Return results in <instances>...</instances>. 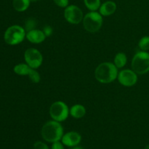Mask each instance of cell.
<instances>
[{
	"label": "cell",
	"mask_w": 149,
	"mask_h": 149,
	"mask_svg": "<svg viewBox=\"0 0 149 149\" xmlns=\"http://www.w3.org/2000/svg\"><path fill=\"white\" fill-rule=\"evenodd\" d=\"M132 70L137 74L142 75L149 71V53L146 51L138 52L134 55L131 63Z\"/></svg>",
	"instance_id": "3957f363"
},
{
	"label": "cell",
	"mask_w": 149,
	"mask_h": 149,
	"mask_svg": "<svg viewBox=\"0 0 149 149\" xmlns=\"http://www.w3.org/2000/svg\"><path fill=\"white\" fill-rule=\"evenodd\" d=\"M127 62V58L123 52H119L115 56L113 60V63L117 67V68H122L125 66Z\"/></svg>",
	"instance_id": "2e32d148"
},
{
	"label": "cell",
	"mask_w": 149,
	"mask_h": 149,
	"mask_svg": "<svg viewBox=\"0 0 149 149\" xmlns=\"http://www.w3.org/2000/svg\"><path fill=\"white\" fill-rule=\"evenodd\" d=\"M70 114L75 119L82 118L86 113V109L84 106L80 104H76L70 109Z\"/></svg>",
	"instance_id": "4fadbf2b"
},
{
	"label": "cell",
	"mask_w": 149,
	"mask_h": 149,
	"mask_svg": "<svg viewBox=\"0 0 149 149\" xmlns=\"http://www.w3.org/2000/svg\"><path fill=\"white\" fill-rule=\"evenodd\" d=\"M116 10V4L113 1H106L103 3L99 8L100 15L102 16H109L113 14Z\"/></svg>",
	"instance_id": "7c38bea8"
},
{
	"label": "cell",
	"mask_w": 149,
	"mask_h": 149,
	"mask_svg": "<svg viewBox=\"0 0 149 149\" xmlns=\"http://www.w3.org/2000/svg\"><path fill=\"white\" fill-rule=\"evenodd\" d=\"M26 37L30 42L33 44H39L45 40L46 36L44 33L43 31L33 29L26 33Z\"/></svg>",
	"instance_id": "8fae6325"
},
{
	"label": "cell",
	"mask_w": 149,
	"mask_h": 149,
	"mask_svg": "<svg viewBox=\"0 0 149 149\" xmlns=\"http://www.w3.org/2000/svg\"><path fill=\"white\" fill-rule=\"evenodd\" d=\"M140 49L142 51L149 50V36H143L141 39L138 43Z\"/></svg>",
	"instance_id": "ac0fdd59"
},
{
	"label": "cell",
	"mask_w": 149,
	"mask_h": 149,
	"mask_svg": "<svg viewBox=\"0 0 149 149\" xmlns=\"http://www.w3.org/2000/svg\"><path fill=\"white\" fill-rule=\"evenodd\" d=\"M63 135V128L57 121H49L42 128V136L45 141L49 143L60 141Z\"/></svg>",
	"instance_id": "7a4b0ae2"
},
{
	"label": "cell",
	"mask_w": 149,
	"mask_h": 149,
	"mask_svg": "<svg viewBox=\"0 0 149 149\" xmlns=\"http://www.w3.org/2000/svg\"><path fill=\"white\" fill-rule=\"evenodd\" d=\"M119 83L125 87H132L137 83L138 75L133 70L125 69L118 74Z\"/></svg>",
	"instance_id": "9c48e42d"
},
{
	"label": "cell",
	"mask_w": 149,
	"mask_h": 149,
	"mask_svg": "<svg viewBox=\"0 0 149 149\" xmlns=\"http://www.w3.org/2000/svg\"><path fill=\"white\" fill-rule=\"evenodd\" d=\"M63 144L68 147H74L78 146L81 141V136L77 132H69L62 137Z\"/></svg>",
	"instance_id": "30bf717a"
},
{
	"label": "cell",
	"mask_w": 149,
	"mask_h": 149,
	"mask_svg": "<svg viewBox=\"0 0 149 149\" xmlns=\"http://www.w3.org/2000/svg\"><path fill=\"white\" fill-rule=\"evenodd\" d=\"M84 3L90 11H97L101 5L100 0H84Z\"/></svg>",
	"instance_id": "e0dca14e"
},
{
	"label": "cell",
	"mask_w": 149,
	"mask_h": 149,
	"mask_svg": "<svg viewBox=\"0 0 149 149\" xmlns=\"http://www.w3.org/2000/svg\"><path fill=\"white\" fill-rule=\"evenodd\" d=\"M54 3L56 4L57 6L60 7H63V8H65L69 5V1L68 0H53Z\"/></svg>",
	"instance_id": "44dd1931"
},
{
	"label": "cell",
	"mask_w": 149,
	"mask_h": 149,
	"mask_svg": "<svg viewBox=\"0 0 149 149\" xmlns=\"http://www.w3.org/2000/svg\"><path fill=\"white\" fill-rule=\"evenodd\" d=\"M25 61L31 68H38L42 63L43 57L42 53L35 48H29L24 53Z\"/></svg>",
	"instance_id": "52a82bcc"
},
{
	"label": "cell",
	"mask_w": 149,
	"mask_h": 149,
	"mask_svg": "<svg viewBox=\"0 0 149 149\" xmlns=\"http://www.w3.org/2000/svg\"><path fill=\"white\" fill-rule=\"evenodd\" d=\"M43 32L45 34V36H49L52 35V29L51 26H46L44 27V29H43Z\"/></svg>",
	"instance_id": "603a6c76"
},
{
	"label": "cell",
	"mask_w": 149,
	"mask_h": 149,
	"mask_svg": "<svg viewBox=\"0 0 149 149\" xmlns=\"http://www.w3.org/2000/svg\"><path fill=\"white\" fill-rule=\"evenodd\" d=\"M33 148L34 149H49L45 143H42L41 141H37L33 145Z\"/></svg>",
	"instance_id": "7402d4cb"
},
{
	"label": "cell",
	"mask_w": 149,
	"mask_h": 149,
	"mask_svg": "<svg viewBox=\"0 0 149 149\" xmlns=\"http://www.w3.org/2000/svg\"><path fill=\"white\" fill-rule=\"evenodd\" d=\"M71 149H83V148H81V147H80V146H76L73 147V148Z\"/></svg>",
	"instance_id": "d4e9b609"
},
{
	"label": "cell",
	"mask_w": 149,
	"mask_h": 149,
	"mask_svg": "<svg viewBox=\"0 0 149 149\" xmlns=\"http://www.w3.org/2000/svg\"><path fill=\"white\" fill-rule=\"evenodd\" d=\"M26 36V30L23 27L14 25L6 30L4 39L7 44L10 45H16L24 40Z\"/></svg>",
	"instance_id": "5b68a950"
},
{
	"label": "cell",
	"mask_w": 149,
	"mask_h": 149,
	"mask_svg": "<svg viewBox=\"0 0 149 149\" xmlns=\"http://www.w3.org/2000/svg\"><path fill=\"white\" fill-rule=\"evenodd\" d=\"M69 114L68 106L63 101H56L49 108V115L53 120L58 122L65 121Z\"/></svg>",
	"instance_id": "8992f818"
},
{
	"label": "cell",
	"mask_w": 149,
	"mask_h": 149,
	"mask_svg": "<svg viewBox=\"0 0 149 149\" xmlns=\"http://www.w3.org/2000/svg\"><path fill=\"white\" fill-rule=\"evenodd\" d=\"M29 77L33 83H39L40 81V75L39 73L33 68H31L29 74Z\"/></svg>",
	"instance_id": "d6986e66"
},
{
	"label": "cell",
	"mask_w": 149,
	"mask_h": 149,
	"mask_svg": "<svg viewBox=\"0 0 149 149\" xmlns=\"http://www.w3.org/2000/svg\"><path fill=\"white\" fill-rule=\"evenodd\" d=\"M64 17L68 23L71 24H79L84 18V15L81 9L77 6L71 4L65 7Z\"/></svg>",
	"instance_id": "ba28073f"
},
{
	"label": "cell",
	"mask_w": 149,
	"mask_h": 149,
	"mask_svg": "<svg viewBox=\"0 0 149 149\" xmlns=\"http://www.w3.org/2000/svg\"><path fill=\"white\" fill-rule=\"evenodd\" d=\"M118 74V68L114 63L105 62L100 63L96 68L95 77L99 82L109 84L117 78Z\"/></svg>",
	"instance_id": "6da1fadb"
},
{
	"label": "cell",
	"mask_w": 149,
	"mask_h": 149,
	"mask_svg": "<svg viewBox=\"0 0 149 149\" xmlns=\"http://www.w3.org/2000/svg\"><path fill=\"white\" fill-rule=\"evenodd\" d=\"M31 68L27 63H20L14 67V72L20 76H28L30 72Z\"/></svg>",
	"instance_id": "9a60e30c"
},
{
	"label": "cell",
	"mask_w": 149,
	"mask_h": 149,
	"mask_svg": "<svg viewBox=\"0 0 149 149\" xmlns=\"http://www.w3.org/2000/svg\"><path fill=\"white\" fill-rule=\"evenodd\" d=\"M31 2H36V1H39V0H30Z\"/></svg>",
	"instance_id": "484cf974"
},
{
	"label": "cell",
	"mask_w": 149,
	"mask_h": 149,
	"mask_svg": "<svg viewBox=\"0 0 149 149\" xmlns=\"http://www.w3.org/2000/svg\"><path fill=\"white\" fill-rule=\"evenodd\" d=\"M36 26V20H35V19L31 17V18L27 19V20H26V23H25V30L27 32L35 29Z\"/></svg>",
	"instance_id": "ffe728a7"
},
{
	"label": "cell",
	"mask_w": 149,
	"mask_h": 149,
	"mask_svg": "<svg viewBox=\"0 0 149 149\" xmlns=\"http://www.w3.org/2000/svg\"><path fill=\"white\" fill-rule=\"evenodd\" d=\"M52 149H64L63 144V143L60 142V141L52 143Z\"/></svg>",
	"instance_id": "cb8c5ba5"
},
{
	"label": "cell",
	"mask_w": 149,
	"mask_h": 149,
	"mask_svg": "<svg viewBox=\"0 0 149 149\" xmlns=\"http://www.w3.org/2000/svg\"><path fill=\"white\" fill-rule=\"evenodd\" d=\"M145 149H149V145H147L145 147Z\"/></svg>",
	"instance_id": "4316f807"
},
{
	"label": "cell",
	"mask_w": 149,
	"mask_h": 149,
	"mask_svg": "<svg viewBox=\"0 0 149 149\" xmlns=\"http://www.w3.org/2000/svg\"><path fill=\"white\" fill-rule=\"evenodd\" d=\"M103 25V16L100 13L90 11L84 16L83 26L84 29L90 33L98 31Z\"/></svg>",
	"instance_id": "277c9868"
},
{
	"label": "cell",
	"mask_w": 149,
	"mask_h": 149,
	"mask_svg": "<svg viewBox=\"0 0 149 149\" xmlns=\"http://www.w3.org/2000/svg\"><path fill=\"white\" fill-rule=\"evenodd\" d=\"M30 0H13V5L15 10L17 12H24L29 7Z\"/></svg>",
	"instance_id": "5bb4252c"
}]
</instances>
